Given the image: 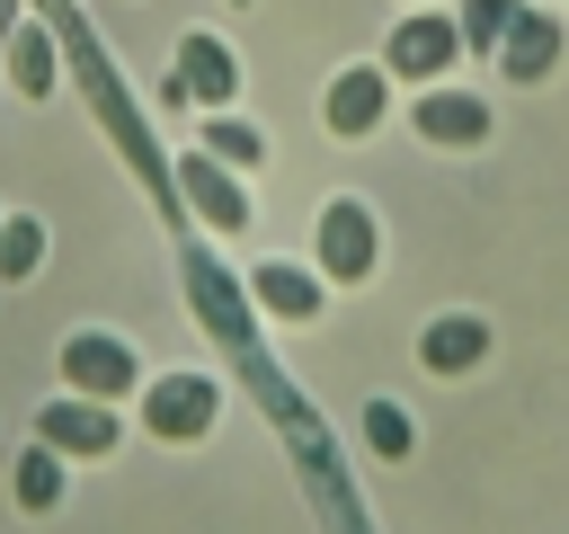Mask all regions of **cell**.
Wrapping results in <instances>:
<instances>
[{"mask_svg":"<svg viewBox=\"0 0 569 534\" xmlns=\"http://www.w3.org/2000/svg\"><path fill=\"white\" fill-rule=\"evenodd\" d=\"M53 374H62V392H89V400H116V409L151 383L142 374V347L124 329H71L62 356H53Z\"/></svg>","mask_w":569,"mask_h":534,"instance_id":"6da1fadb","label":"cell"},{"mask_svg":"<svg viewBox=\"0 0 569 534\" xmlns=\"http://www.w3.org/2000/svg\"><path fill=\"white\" fill-rule=\"evenodd\" d=\"M133 418H142V436H160V445H204L213 436V418H222V383L213 374H151L142 392H133Z\"/></svg>","mask_w":569,"mask_h":534,"instance_id":"7a4b0ae2","label":"cell"},{"mask_svg":"<svg viewBox=\"0 0 569 534\" xmlns=\"http://www.w3.org/2000/svg\"><path fill=\"white\" fill-rule=\"evenodd\" d=\"M311 267H320L329 285H365V276L382 267V222H373L365 196H329V205H320V222H311Z\"/></svg>","mask_w":569,"mask_h":534,"instance_id":"3957f363","label":"cell"},{"mask_svg":"<svg viewBox=\"0 0 569 534\" xmlns=\"http://www.w3.org/2000/svg\"><path fill=\"white\" fill-rule=\"evenodd\" d=\"M36 436H44L62 463H107V454L124 445V418H116V400H89V392H53V400L36 409Z\"/></svg>","mask_w":569,"mask_h":534,"instance_id":"277c9868","label":"cell"},{"mask_svg":"<svg viewBox=\"0 0 569 534\" xmlns=\"http://www.w3.org/2000/svg\"><path fill=\"white\" fill-rule=\"evenodd\" d=\"M462 62V27L445 18V9H409L400 27H391V44H382V71H400V80H445Z\"/></svg>","mask_w":569,"mask_h":534,"instance_id":"5b68a950","label":"cell"},{"mask_svg":"<svg viewBox=\"0 0 569 534\" xmlns=\"http://www.w3.org/2000/svg\"><path fill=\"white\" fill-rule=\"evenodd\" d=\"M249 303H258L267 320L302 329V320H320V312H329V276H320V267H302V258H258V267H249Z\"/></svg>","mask_w":569,"mask_h":534,"instance_id":"8992f818","label":"cell"},{"mask_svg":"<svg viewBox=\"0 0 569 534\" xmlns=\"http://www.w3.org/2000/svg\"><path fill=\"white\" fill-rule=\"evenodd\" d=\"M382 116H391V71H382V62H347V71L329 80V98H320V125H329L338 142H365Z\"/></svg>","mask_w":569,"mask_h":534,"instance_id":"52a82bcc","label":"cell"},{"mask_svg":"<svg viewBox=\"0 0 569 534\" xmlns=\"http://www.w3.org/2000/svg\"><path fill=\"white\" fill-rule=\"evenodd\" d=\"M169 98H196V107H231V98H240V53H231L213 27L178 36V80H169Z\"/></svg>","mask_w":569,"mask_h":534,"instance_id":"ba28073f","label":"cell"},{"mask_svg":"<svg viewBox=\"0 0 569 534\" xmlns=\"http://www.w3.org/2000/svg\"><path fill=\"white\" fill-rule=\"evenodd\" d=\"M409 125H418V142H436V151H471V142H489V98L436 80V89H418Z\"/></svg>","mask_w":569,"mask_h":534,"instance_id":"9c48e42d","label":"cell"},{"mask_svg":"<svg viewBox=\"0 0 569 534\" xmlns=\"http://www.w3.org/2000/svg\"><path fill=\"white\" fill-rule=\"evenodd\" d=\"M178 187H187V205H196L213 231H240V222H249V178L222 169L213 151H187V160H178Z\"/></svg>","mask_w":569,"mask_h":534,"instance_id":"30bf717a","label":"cell"},{"mask_svg":"<svg viewBox=\"0 0 569 534\" xmlns=\"http://www.w3.org/2000/svg\"><path fill=\"white\" fill-rule=\"evenodd\" d=\"M480 356H489V320H480V312H436V320L418 329V365H427L436 383H462Z\"/></svg>","mask_w":569,"mask_h":534,"instance_id":"8fae6325","label":"cell"},{"mask_svg":"<svg viewBox=\"0 0 569 534\" xmlns=\"http://www.w3.org/2000/svg\"><path fill=\"white\" fill-rule=\"evenodd\" d=\"M62 490H71V463H62L44 436H27V445H18V463H9V498H18V516H53V507H62Z\"/></svg>","mask_w":569,"mask_h":534,"instance_id":"7c38bea8","label":"cell"},{"mask_svg":"<svg viewBox=\"0 0 569 534\" xmlns=\"http://www.w3.org/2000/svg\"><path fill=\"white\" fill-rule=\"evenodd\" d=\"M498 62H507V80H542V71L560 62V18H542V9H516V27L498 36Z\"/></svg>","mask_w":569,"mask_h":534,"instance_id":"4fadbf2b","label":"cell"},{"mask_svg":"<svg viewBox=\"0 0 569 534\" xmlns=\"http://www.w3.org/2000/svg\"><path fill=\"white\" fill-rule=\"evenodd\" d=\"M196 151H213V160H222V169H240V178H249V169H267V134H258L249 116H231V107H213V116H204Z\"/></svg>","mask_w":569,"mask_h":534,"instance_id":"5bb4252c","label":"cell"},{"mask_svg":"<svg viewBox=\"0 0 569 534\" xmlns=\"http://www.w3.org/2000/svg\"><path fill=\"white\" fill-rule=\"evenodd\" d=\"M53 80H62V53H53V36L27 18L18 44H9V89H18V98H53Z\"/></svg>","mask_w":569,"mask_h":534,"instance_id":"9a60e30c","label":"cell"},{"mask_svg":"<svg viewBox=\"0 0 569 534\" xmlns=\"http://www.w3.org/2000/svg\"><path fill=\"white\" fill-rule=\"evenodd\" d=\"M44 258H53V231H44V214H9V222H0V285H27Z\"/></svg>","mask_w":569,"mask_h":534,"instance_id":"2e32d148","label":"cell"},{"mask_svg":"<svg viewBox=\"0 0 569 534\" xmlns=\"http://www.w3.org/2000/svg\"><path fill=\"white\" fill-rule=\"evenodd\" d=\"M356 427H365V445H373L382 463H409V454H418V418H409L400 400H382V392L365 400V418H356Z\"/></svg>","mask_w":569,"mask_h":534,"instance_id":"e0dca14e","label":"cell"},{"mask_svg":"<svg viewBox=\"0 0 569 534\" xmlns=\"http://www.w3.org/2000/svg\"><path fill=\"white\" fill-rule=\"evenodd\" d=\"M453 27H462V44H480V53H489V44L516 27V0H462V18H453Z\"/></svg>","mask_w":569,"mask_h":534,"instance_id":"ac0fdd59","label":"cell"},{"mask_svg":"<svg viewBox=\"0 0 569 534\" xmlns=\"http://www.w3.org/2000/svg\"><path fill=\"white\" fill-rule=\"evenodd\" d=\"M0 222H9V205H0Z\"/></svg>","mask_w":569,"mask_h":534,"instance_id":"d6986e66","label":"cell"}]
</instances>
